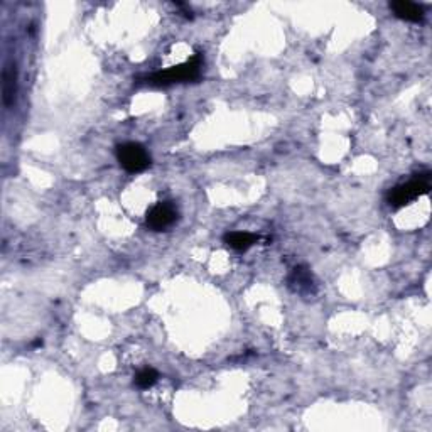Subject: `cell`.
I'll return each instance as SVG.
<instances>
[{"label":"cell","mask_w":432,"mask_h":432,"mask_svg":"<svg viewBox=\"0 0 432 432\" xmlns=\"http://www.w3.org/2000/svg\"><path fill=\"white\" fill-rule=\"evenodd\" d=\"M201 56H194V58L186 61L185 64H179V66H173L169 70L156 73L147 82L154 86H167L173 85V83L194 82V79H198L201 76Z\"/></svg>","instance_id":"obj_1"},{"label":"cell","mask_w":432,"mask_h":432,"mask_svg":"<svg viewBox=\"0 0 432 432\" xmlns=\"http://www.w3.org/2000/svg\"><path fill=\"white\" fill-rule=\"evenodd\" d=\"M431 191V182H429V174L420 176L417 179H412V181L405 182V185L395 186L393 189L388 191L387 201L392 208H402L405 205H411L412 201H415L417 198L424 196Z\"/></svg>","instance_id":"obj_2"},{"label":"cell","mask_w":432,"mask_h":432,"mask_svg":"<svg viewBox=\"0 0 432 432\" xmlns=\"http://www.w3.org/2000/svg\"><path fill=\"white\" fill-rule=\"evenodd\" d=\"M117 159L120 166L130 174L144 173L151 166V156L144 145L137 142L120 144L117 147Z\"/></svg>","instance_id":"obj_3"},{"label":"cell","mask_w":432,"mask_h":432,"mask_svg":"<svg viewBox=\"0 0 432 432\" xmlns=\"http://www.w3.org/2000/svg\"><path fill=\"white\" fill-rule=\"evenodd\" d=\"M178 220V209L173 203H159L156 205L151 212L147 213L145 218V223L151 230L154 232H162L166 228H169L174 221Z\"/></svg>","instance_id":"obj_4"},{"label":"cell","mask_w":432,"mask_h":432,"mask_svg":"<svg viewBox=\"0 0 432 432\" xmlns=\"http://www.w3.org/2000/svg\"><path fill=\"white\" fill-rule=\"evenodd\" d=\"M15 93H17V68L12 59L6 61L2 71V98L3 105L10 106L15 100Z\"/></svg>","instance_id":"obj_5"},{"label":"cell","mask_w":432,"mask_h":432,"mask_svg":"<svg viewBox=\"0 0 432 432\" xmlns=\"http://www.w3.org/2000/svg\"><path fill=\"white\" fill-rule=\"evenodd\" d=\"M390 9L399 19L407 22H420L424 19L422 7L414 2H407V0H399V2L390 3Z\"/></svg>","instance_id":"obj_6"},{"label":"cell","mask_w":432,"mask_h":432,"mask_svg":"<svg viewBox=\"0 0 432 432\" xmlns=\"http://www.w3.org/2000/svg\"><path fill=\"white\" fill-rule=\"evenodd\" d=\"M257 240H259L257 235L248 232H230L225 235V243L236 252L248 250L254 243H257Z\"/></svg>","instance_id":"obj_7"},{"label":"cell","mask_w":432,"mask_h":432,"mask_svg":"<svg viewBox=\"0 0 432 432\" xmlns=\"http://www.w3.org/2000/svg\"><path fill=\"white\" fill-rule=\"evenodd\" d=\"M289 285L290 289H294L296 292L303 294L306 290L311 292V289L314 288V282H312L311 272H309L306 267H296L289 277Z\"/></svg>","instance_id":"obj_8"},{"label":"cell","mask_w":432,"mask_h":432,"mask_svg":"<svg viewBox=\"0 0 432 432\" xmlns=\"http://www.w3.org/2000/svg\"><path fill=\"white\" fill-rule=\"evenodd\" d=\"M158 378H159V375H158V372H156V370L144 368L135 375V385L139 388H151L152 385L158 382Z\"/></svg>","instance_id":"obj_9"}]
</instances>
